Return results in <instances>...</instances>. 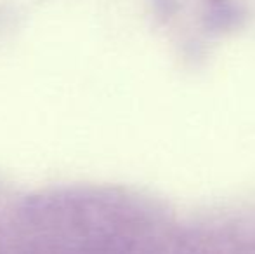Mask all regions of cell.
<instances>
[]
</instances>
